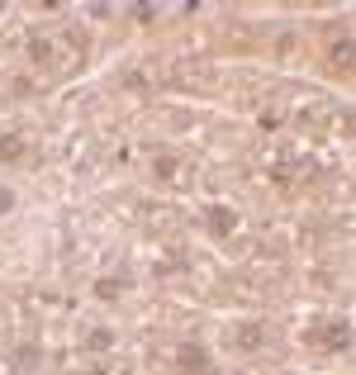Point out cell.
<instances>
[{
  "mask_svg": "<svg viewBox=\"0 0 356 375\" xmlns=\"http://www.w3.org/2000/svg\"><path fill=\"white\" fill-rule=\"evenodd\" d=\"M309 342H318V347H328V351H347V347H352V323H347V319L328 323V328L309 333Z\"/></svg>",
  "mask_w": 356,
  "mask_h": 375,
  "instance_id": "1",
  "label": "cell"
},
{
  "mask_svg": "<svg viewBox=\"0 0 356 375\" xmlns=\"http://www.w3.org/2000/svg\"><path fill=\"white\" fill-rule=\"evenodd\" d=\"M176 366H181L186 375H204L209 371V351L200 347V342H186V347L176 351Z\"/></svg>",
  "mask_w": 356,
  "mask_h": 375,
  "instance_id": "2",
  "label": "cell"
},
{
  "mask_svg": "<svg viewBox=\"0 0 356 375\" xmlns=\"http://www.w3.org/2000/svg\"><path fill=\"white\" fill-rule=\"evenodd\" d=\"M204 218H209V228H214L219 238H228V233L238 228V214H233L228 205H209V209H204Z\"/></svg>",
  "mask_w": 356,
  "mask_h": 375,
  "instance_id": "3",
  "label": "cell"
},
{
  "mask_svg": "<svg viewBox=\"0 0 356 375\" xmlns=\"http://www.w3.org/2000/svg\"><path fill=\"white\" fill-rule=\"evenodd\" d=\"M261 342H266V328H261V323H243V328H238V347L243 351H257Z\"/></svg>",
  "mask_w": 356,
  "mask_h": 375,
  "instance_id": "4",
  "label": "cell"
},
{
  "mask_svg": "<svg viewBox=\"0 0 356 375\" xmlns=\"http://www.w3.org/2000/svg\"><path fill=\"white\" fill-rule=\"evenodd\" d=\"M19 157H24V138L5 134V138H0V161H19Z\"/></svg>",
  "mask_w": 356,
  "mask_h": 375,
  "instance_id": "5",
  "label": "cell"
},
{
  "mask_svg": "<svg viewBox=\"0 0 356 375\" xmlns=\"http://www.w3.org/2000/svg\"><path fill=\"white\" fill-rule=\"evenodd\" d=\"M332 62H337V67L347 72V62H352V33H342V38L332 43Z\"/></svg>",
  "mask_w": 356,
  "mask_h": 375,
  "instance_id": "6",
  "label": "cell"
},
{
  "mask_svg": "<svg viewBox=\"0 0 356 375\" xmlns=\"http://www.w3.org/2000/svg\"><path fill=\"white\" fill-rule=\"evenodd\" d=\"M29 57H33L38 67H43V62H53V43H48V38H29Z\"/></svg>",
  "mask_w": 356,
  "mask_h": 375,
  "instance_id": "7",
  "label": "cell"
},
{
  "mask_svg": "<svg viewBox=\"0 0 356 375\" xmlns=\"http://www.w3.org/2000/svg\"><path fill=\"white\" fill-rule=\"evenodd\" d=\"M129 290V280H95V295L100 299H114V295H124Z\"/></svg>",
  "mask_w": 356,
  "mask_h": 375,
  "instance_id": "8",
  "label": "cell"
},
{
  "mask_svg": "<svg viewBox=\"0 0 356 375\" xmlns=\"http://www.w3.org/2000/svg\"><path fill=\"white\" fill-rule=\"evenodd\" d=\"M114 347V333L110 328H95V333H90V351H110Z\"/></svg>",
  "mask_w": 356,
  "mask_h": 375,
  "instance_id": "9",
  "label": "cell"
},
{
  "mask_svg": "<svg viewBox=\"0 0 356 375\" xmlns=\"http://www.w3.org/2000/svg\"><path fill=\"white\" fill-rule=\"evenodd\" d=\"M152 171H157L162 181H171V176H176V157H157L152 161Z\"/></svg>",
  "mask_w": 356,
  "mask_h": 375,
  "instance_id": "10",
  "label": "cell"
},
{
  "mask_svg": "<svg viewBox=\"0 0 356 375\" xmlns=\"http://www.w3.org/2000/svg\"><path fill=\"white\" fill-rule=\"evenodd\" d=\"M257 124H261V129H266V134H275V129H280V114H261V119H257Z\"/></svg>",
  "mask_w": 356,
  "mask_h": 375,
  "instance_id": "11",
  "label": "cell"
},
{
  "mask_svg": "<svg viewBox=\"0 0 356 375\" xmlns=\"http://www.w3.org/2000/svg\"><path fill=\"white\" fill-rule=\"evenodd\" d=\"M15 209V190H0V214H10Z\"/></svg>",
  "mask_w": 356,
  "mask_h": 375,
  "instance_id": "12",
  "label": "cell"
}]
</instances>
